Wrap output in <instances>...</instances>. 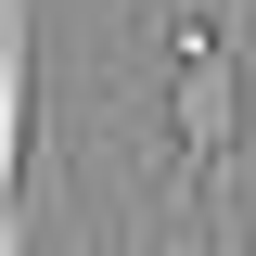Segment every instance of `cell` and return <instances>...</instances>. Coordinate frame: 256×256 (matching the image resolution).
<instances>
[{
    "mask_svg": "<svg viewBox=\"0 0 256 256\" xmlns=\"http://www.w3.org/2000/svg\"><path fill=\"white\" fill-rule=\"evenodd\" d=\"M230 116H244L230 26L180 13V26H166V128H180V166H192V192H218V166H230Z\"/></svg>",
    "mask_w": 256,
    "mask_h": 256,
    "instance_id": "cell-1",
    "label": "cell"
},
{
    "mask_svg": "<svg viewBox=\"0 0 256 256\" xmlns=\"http://www.w3.org/2000/svg\"><path fill=\"white\" fill-rule=\"evenodd\" d=\"M26 154H38V38L13 26L0 38V166H13V192H26Z\"/></svg>",
    "mask_w": 256,
    "mask_h": 256,
    "instance_id": "cell-2",
    "label": "cell"
},
{
    "mask_svg": "<svg viewBox=\"0 0 256 256\" xmlns=\"http://www.w3.org/2000/svg\"><path fill=\"white\" fill-rule=\"evenodd\" d=\"M218 256H244V244H230V230H218Z\"/></svg>",
    "mask_w": 256,
    "mask_h": 256,
    "instance_id": "cell-3",
    "label": "cell"
}]
</instances>
